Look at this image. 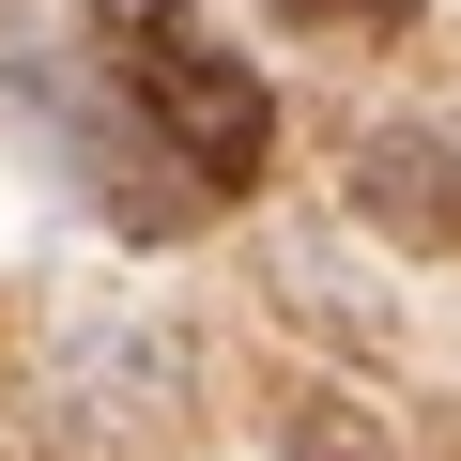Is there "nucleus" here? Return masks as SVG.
I'll return each mask as SVG.
<instances>
[{"instance_id":"4","label":"nucleus","mask_w":461,"mask_h":461,"mask_svg":"<svg viewBox=\"0 0 461 461\" xmlns=\"http://www.w3.org/2000/svg\"><path fill=\"white\" fill-rule=\"evenodd\" d=\"M262 461H384V430H369V415H354V400H293V415H277V446H262Z\"/></svg>"},{"instance_id":"1","label":"nucleus","mask_w":461,"mask_h":461,"mask_svg":"<svg viewBox=\"0 0 461 461\" xmlns=\"http://www.w3.org/2000/svg\"><path fill=\"white\" fill-rule=\"evenodd\" d=\"M93 32L123 47L108 62L123 77V123L154 139V169L185 200H262V169H277V77L262 62H230L185 0H93Z\"/></svg>"},{"instance_id":"5","label":"nucleus","mask_w":461,"mask_h":461,"mask_svg":"<svg viewBox=\"0 0 461 461\" xmlns=\"http://www.w3.org/2000/svg\"><path fill=\"white\" fill-rule=\"evenodd\" d=\"M339 16H369V32H415V0H339Z\"/></svg>"},{"instance_id":"3","label":"nucleus","mask_w":461,"mask_h":461,"mask_svg":"<svg viewBox=\"0 0 461 461\" xmlns=\"http://www.w3.org/2000/svg\"><path fill=\"white\" fill-rule=\"evenodd\" d=\"M354 215L384 230L400 262H446V230H461V200H446V108H415V123H369V139H354Z\"/></svg>"},{"instance_id":"2","label":"nucleus","mask_w":461,"mask_h":461,"mask_svg":"<svg viewBox=\"0 0 461 461\" xmlns=\"http://www.w3.org/2000/svg\"><path fill=\"white\" fill-rule=\"evenodd\" d=\"M47 400H62L77 446H154L169 400H185V339H154V323H77L62 369H47Z\"/></svg>"}]
</instances>
